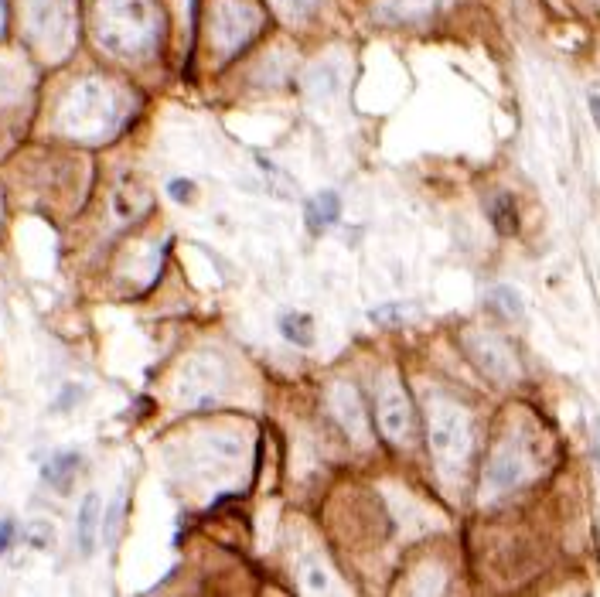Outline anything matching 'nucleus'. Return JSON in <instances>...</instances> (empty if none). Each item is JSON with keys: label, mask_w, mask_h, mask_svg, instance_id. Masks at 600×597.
Returning a JSON list of instances; mask_svg holds the SVG:
<instances>
[{"label": "nucleus", "mask_w": 600, "mask_h": 597, "mask_svg": "<svg viewBox=\"0 0 600 597\" xmlns=\"http://www.w3.org/2000/svg\"><path fill=\"white\" fill-rule=\"evenodd\" d=\"M300 577H304L307 591H314V594L328 591V570H324L321 563H304V567H300Z\"/></svg>", "instance_id": "obj_10"}, {"label": "nucleus", "mask_w": 600, "mask_h": 597, "mask_svg": "<svg viewBox=\"0 0 600 597\" xmlns=\"http://www.w3.org/2000/svg\"><path fill=\"white\" fill-rule=\"evenodd\" d=\"M318 4H321V0H280L283 11L294 14V18H304V14H311Z\"/></svg>", "instance_id": "obj_12"}, {"label": "nucleus", "mask_w": 600, "mask_h": 597, "mask_svg": "<svg viewBox=\"0 0 600 597\" xmlns=\"http://www.w3.org/2000/svg\"><path fill=\"white\" fill-rule=\"evenodd\" d=\"M430 447H433V458L444 464L447 471L454 468L464 454H468V427H464V417L454 403L433 400V406H430Z\"/></svg>", "instance_id": "obj_2"}, {"label": "nucleus", "mask_w": 600, "mask_h": 597, "mask_svg": "<svg viewBox=\"0 0 600 597\" xmlns=\"http://www.w3.org/2000/svg\"><path fill=\"white\" fill-rule=\"evenodd\" d=\"M96 529H99V495L89 492L82 499V509H79V526H75V540H79V553L89 557L96 546Z\"/></svg>", "instance_id": "obj_7"}, {"label": "nucleus", "mask_w": 600, "mask_h": 597, "mask_svg": "<svg viewBox=\"0 0 600 597\" xmlns=\"http://www.w3.org/2000/svg\"><path fill=\"white\" fill-rule=\"evenodd\" d=\"M406 314H410V311H406L403 304H386V308L372 311V321H403Z\"/></svg>", "instance_id": "obj_13"}, {"label": "nucleus", "mask_w": 600, "mask_h": 597, "mask_svg": "<svg viewBox=\"0 0 600 597\" xmlns=\"http://www.w3.org/2000/svg\"><path fill=\"white\" fill-rule=\"evenodd\" d=\"M590 116H594V123L600 130V93H590Z\"/></svg>", "instance_id": "obj_18"}, {"label": "nucleus", "mask_w": 600, "mask_h": 597, "mask_svg": "<svg viewBox=\"0 0 600 597\" xmlns=\"http://www.w3.org/2000/svg\"><path fill=\"white\" fill-rule=\"evenodd\" d=\"M225 389V366L212 355H198L181 372V400L191 406L215 403Z\"/></svg>", "instance_id": "obj_3"}, {"label": "nucleus", "mask_w": 600, "mask_h": 597, "mask_svg": "<svg viewBox=\"0 0 600 597\" xmlns=\"http://www.w3.org/2000/svg\"><path fill=\"white\" fill-rule=\"evenodd\" d=\"M79 454L75 451H62V454H55L52 461L45 464V471H41V475H45V482L55 488V492H69L72 488V482H75V475H79Z\"/></svg>", "instance_id": "obj_6"}, {"label": "nucleus", "mask_w": 600, "mask_h": 597, "mask_svg": "<svg viewBox=\"0 0 600 597\" xmlns=\"http://www.w3.org/2000/svg\"><path fill=\"white\" fill-rule=\"evenodd\" d=\"M116 123V106L113 96L106 93L99 82H79L72 89V96L62 103V130H69L72 137H103Z\"/></svg>", "instance_id": "obj_1"}, {"label": "nucleus", "mask_w": 600, "mask_h": 597, "mask_svg": "<svg viewBox=\"0 0 600 597\" xmlns=\"http://www.w3.org/2000/svg\"><path fill=\"white\" fill-rule=\"evenodd\" d=\"M171 195H174V202H191V195H195V185L191 181H171Z\"/></svg>", "instance_id": "obj_14"}, {"label": "nucleus", "mask_w": 600, "mask_h": 597, "mask_svg": "<svg viewBox=\"0 0 600 597\" xmlns=\"http://www.w3.org/2000/svg\"><path fill=\"white\" fill-rule=\"evenodd\" d=\"M31 543H35L38 550H45V546L52 543V529H48L45 522H35V529H31Z\"/></svg>", "instance_id": "obj_15"}, {"label": "nucleus", "mask_w": 600, "mask_h": 597, "mask_svg": "<svg viewBox=\"0 0 600 597\" xmlns=\"http://www.w3.org/2000/svg\"><path fill=\"white\" fill-rule=\"evenodd\" d=\"M11 543H14V522L4 519V522H0V553L11 550Z\"/></svg>", "instance_id": "obj_16"}, {"label": "nucleus", "mask_w": 600, "mask_h": 597, "mask_svg": "<svg viewBox=\"0 0 600 597\" xmlns=\"http://www.w3.org/2000/svg\"><path fill=\"white\" fill-rule=\"evenodd\" d=\"M375 420H379V430L393 444L413 441V406L396 379H389V383L379 389V413H375Z\"/></svg>", "instance_id": "obj_4"}, {"label": "nucleus", "mask_w": 600, "mask_h": 597, "mask_svg": "<svg viewBox=\"0 0 600 597\" xmlns=\"http://www.w3.org/2000/svg\"><path fill=\"white\" fill-rule=\"evenodd\" d=\"M331 410H335L338 424L345 427L348 437H355L358 444L369 441V427H365V413H362V403H358V393L348 383H338L331 389Z\"/></svg>", "instance_id": "obj_5"}, {"label": "nucleus", "mask_w": 600, "mask_h": 597, "mask_svg": "<svg viewBox=\"0 0 600 597\" xmlns=\"http://www.w3.org/2000/svg\"><path fill=\"white\" fill-rule=\"evenodd\" d=\"M280 331L287 342H294L300 348H311L314 345V321L311 314H300V311H287L280 318Z\"/></svg>", "instance_id": "obj_9"}, {"label": "nucleus", "mask_w": 600, "mask_h": 597, "mask_svg": "<svg viewBox=\"0 0 600 597\" xmlns=\"http://www.w3.org/2000/svg\"><path fill=\"white\" fill-rule=\"evenodd\" d=\"M491 301H502V304H495V308L505 311L508 318H519V314H522V301L508 287H495V290H491Z\"/></svg>", "instance_id": "obj_11"}, {"label": "nucleus", "mask_w": 600, "mask_h": 597, "mask_svg": "<svg viewBox=\"0 0 600 597\" xmlns=\"http://www.w3.org/2000/svg\"><path fill=\"white\" fill-rule=\"evenodd\" d=\"M307 226H311L314 232L335 226V222L341 219V198L335 192H318L307 202Z\"/></svg>", "instance_id": "obj_8"}, {"label": "nucleus", "mask_w": 600, "mask_h": 597, "mask_svg": "<svg viewBox=\"0 0 600 597\" xmlns=\"http://www.w3.org/2000/svg\"><path fill=\"white\" fill-rule=\"evenodd\" d=\"M498 219H502V222H498V229H502V232H512L515 226H512V212H508V198H502V202H498Z\"/></svg>", "instance_id": "obj_17"}]
</instances>
